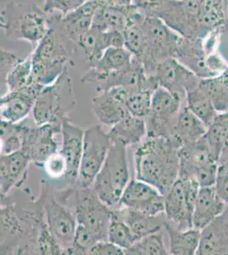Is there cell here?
<instances>
[{
    "label": "cell",
    "mask_w": 228,
    "mask_h": 255,
    "mask_svg": "<svg viewBox=\"0 0 228 255\" xmlns=\"http://www.w3.org/2000/svg\"><path fill=\"white\" fill-rule=\"evenodd\" d=\"M181 146L173 138H146L134 154L136 180L148 183L165 197L179 179Z\"/></svg>",
    "instance_id": "obj_1"
},
{
    "label": "cell",
    "mask_w": 228,
    "mask_h": 255,
    "mask_svg": "<svg viewBox=\"0 0 228 255\" xmlns=\"http://www.w3.org/2000/svg\"><path fill=\"white\" fill-rule=\"evenodd\" d=\"M77 221L76 245L89 250L99 242L107 241L112 209L101 202L92 187L74 189Z\"/></svg>",
    "instance_id": "obj_2"
},
{
    "label": "cell",
    "mask_w": 228,
    "mask_h": 255,
    "mask_svg": "<svg viewBox=\"0 0 228 255\" xmlns=\"http://www.w3.org/2000/svg\"><path fill=\"white\" fill-rule=\"evenodd\" d=\"M111 141L107 158L95 178L92 188L102 203L113 209L119 205L130 180L127 146L119 141Z\"/></svg>",
    "instance_id": "obj_3"
},
{
    "label": "cell",
    "mask_w": 228,
    "mask_h": 255,
    "mask_svg": "<svg viewBox=\"0 0 228 255\" xmlns=\"http://www.w3.org/2000/svg\"><path fill=\"white\" fill-rule=\"evenodd\" d=\"M145 51L141 58L148 76H152L158 64L175 57L182 47L184 38L171 29L158 16H147L142 23Z\"/></svg>",
    "instance_id": "obj_4"
},
{
    "label": "cell",
    "mask_w": 228,
    "mask_h": 255,
    "mask_svg": "<svg viewBox=\"0 0 228 255\" xmlns=\"http://www.w3.org/2000/svg\"><path fill=\"white\" fill-rule=\"evenodd\" d=\"M75 96L68 69L54 84L44 87L35 102V125H62L75 106Z\"/></svg>",
    "instance_id": "obj_5"
},
{
    "label": "cell",
    "mask_w": 228,
    "mask_h": 255,
    "mask_svg": "<svg viewBox=\"0 0 228 255\" xmlns=\"http://www.w3.org/2000/svg\"><path fill=\"white\" fill-rule=\"evenodd\" d=\"M30 55L33 82L44 87L54 84L67 69L69 62L67 49L53 27Z\"/></svg>",
    "instance_id": "obj_6"
},
{
    "label": "cell",
    "mask_w": 228,
    "mask_h": 255,
    "mask_svg": "<svg viewBox=\"0 0 228 255\" xmlns=\"http://www.w3.org/2000/svg\"><path fill=\"white\" fill-rule=\"evenodd\" d=\"M111 143L109 134L100 125H91L84 130V147L76 182L78 188L92 187L106 161Z\"/></svg>",
    "instance_id": "obj_7"
},
{
    "label": "cell",
    "mask_w": 228,
    "mask_h": 255,
    "mask_svg": "<svg viewBox=\"0 0 228 255\" xmlns=\"http://www.w3.org/2000/svg\"><path fill=\"white\" fill-rule=\"evenodd\" d=\"M43 219L50 235L62 249L72 247L75 243L77 221L73 214L55 197L43 189L39 198Z\"/></svg>",
    "instance_id": "obj_8"
},
{
    "label": "cell",
    "mask_w": 228,
    "mask_h": 255,
    "mask_svg": "<svg viewBox=\"0 0 228 255\" xmlns=\"http://www.w3.org/2000/svg\"><path fill=\"white\" fill-rule=\"evenodd\" d=\"M118 206L149 216L165 215V197L159 190L141 180H130Z\"/></svg>",
    "instance_id": "obj_9"
},
{
    "label": "cell",
    "mask_w": 228,
    "mask_h": 255,
    "mask_svg": "<svg viewBox=\"0 0 228 255\" xmlns=\"http://www.w3.org/2000/svg\"><path fill=\"white\" fill-rule=\"evenodd\" d=\"M61 127L62 125H25L22 150L27 152L34 164L43 166L51 155L60 150L55 134L61 133Z\"/></svg>",
    "instance_id": "obj_10"
},
{
    "label": "cell",
    "mask_w": 228,
    "mask_h": 255,
    "mask_svg": "<svg viewBox=\"0 0 228 255\" xmlns=\"http://www.w3.org/2000/svg\"><path fill=\"white\" fill-rule=\"evenodd\" d=\"M152 76L159 86L165 88L182 99L186 98L188 91L200 84L194 73L175 57L158 64Z\"/></svg>",
    "instance_id": "obj_11"
},
{
    "label": "cell",
    "mask_w": 228,
    "mask_h": 255,
    "mask_svg": "<svg viewBox=\"0 0 228 255\" xmlns=\"http://www.w3.org/2000/svg\"><path fill=\"white\" fill-rule=\"evenodd\" d=\"M43 89L44 86L35 84L26 91L7 92L0 101L1 121L11 124L22 122L33 110L36 100Z\"/></svg>",
    "instance_id": "obj_12"
},
{
    "label": "cell",
    "mask_w": 228,
    "mask_h": 255,
    "mask_svg": "<svg viewBox=\"0 0 228 255\" xmlns=\"http://www.w3.org/2000/svg\"><path fill=\"white\" fill-rule=\"evenodd\" d=\"M132 1H100L93 19L92 28L101 32H124L130 22Z\"/></svg>",
    "instance_id": "obj_13"
},
{
    "label": "cell",
    "mask_w": 228,
    "mask_h": 255,
    "mask_svg": "<svg viewBox=\"0 0 228 255\" xmlns=\"http://www.w3.org/2000/svg\"><path fill=\"white\" fill-rule=\"evenodd\" d=\"M132 59V55L124 48H109L98 61L91 65L81 78V82L103 84L111 74L130 66Z\"/></svg>",
    "instance_id": "obj_14"
},
{
    "label": "cell",
    "mask_w": 228,
    "mask_h": 255,
    "mask_svg": "<svg viewBox=\"0 0 228 255\" xmlns=\"http://www.w3.org/2000/svg\"><path fill=\"white\" fill-rule=\"evenodd\" d=\"M193 214L194 210L189 206L186 196L184 183L179 178L165 195L166 221L177 229L185 231L194 228Z\"/></svg>",
    "instance_id": "obj_15"
},
{
    "label": "cell",
    "mask_w": 228,
    "mask_h": 255,
    "mask_svg": "<svg viewBox=\"0 0 228 255\" xmlns=\"http://www.w3.org/2000/svg\"><path fill=\"white\" fill-rule=\"evenodd\" d=\"M61 133L62 142L60 151L63 154L68 165L67 179L71 184L75 185L84 147V130L68 119L62 124Z\"/></svg>",
    "instance_id": "obj_16"
},
{
    "label": "cell",
    "mask_w": 228,
    "mask_h": 255,
    "mask_svg": "<svg viewBox=\"0 0 228 255\" xmlns=\"http://www.w3.org/2000/svg\"><path fill=\"white\" fill-rule=\"evenodd\" d=\"M32 160L24 150L1 155L0 157V193L4 197L15 186H20L26 177Z\"/></svg>",
    "instance_id": "obj_17"
},
{
    "label": "cell",
    "mask_w": 228,
    "mask_h": 255,
    "mask_svg": "<svg viewBox=\"0 0 228 255\" xmlns=\"http://www.w3.org/2000/svg\"><path fill=\"white\" fill-rule=\"evenodd\" d=\"M196 255H228V205L222 215L201 231Z\"/></svg>",
    "instance_id": "obj_18"
},
{
    "label": "cell",
    "mask_w": 228,
    "mask_h": 255,
    "mask_svg": "<svg viewBox=\"0 0 228 255\" xmlns=\"http://www.w3.org/2000/svg\"><path fill=\"white\" fill-rule=\"evenodd\" d=\"M77 44L84 50L87 61L92 65L101 58L107 49L124 48V32H101L91 27L79 38Z\"/></svg>",
    "instance_id": "obj_19"
},
{
    "label": "cell",
    "mask_w": 228,
    "mask_h": 255,
    "mask_svg": "<svg viewBox=\"0 0 228 255\" xmlns=\"http://www.w3.org/2000/svg\"><path fill=\"white\" fill-rule=\"evenodd\" d=\"M227 205L217 195L215 186L201 187L193 214V227L202 231L222 215Z\"/></svg>",
    "instance_id": "obj_20"
},
{
    "label": "cell",
    "mask_w": 228,
    "mask_h": 255,
    "mask_svg": "<svg viewBox=\"0 0 228 255\" xmlns=\"http://www.w3.org/2000/svg\"><path fill=\"white\" fill-rule=\"evenodd\" d=\"M111 209L113 214L120 218L130 227L137 243L148 236L165 230L166 219L164 221L160 220L165 215L149 216L121 206Z\"/></svg>",
    "instance_id": "obj_21"
},
{
    "label": "cell",
    "mask_w": 228,
    "mask_h": 255,
    "mask_svg": "<svg viewBox=\"0 0 228 255\" xmlns=\"http://www.w3.org/2000/svg\"><path fill=\"white\" fill-rule=\"evenodd\" d=\"M100 1L96 0L85 1L78 9L60 18L61 29L67 38L78 43L79 38L90 31Z\"/></svg>",
    "instance_id": "obj_22"
},
{
    "label": "cell",
    "mask_w": 228,
    "mask_h": 255,
    "mask_svg": "<svg viewBox=\"0 0 228 255\" xmlns=\"http://www.w3.org/2000/svg\"><path fill=\"white\" fill-rule=\"evenodd\" d=\"M92 109L99 122L112 128L130 115L125 104L108 90L101 92L92 99Z\"/></svg>",
    "instance_id": "obj_23"
},
{
    "label": "cell",
    "mask_w": 228,
    "mask_h": 255,
    "mask_svg": "<svg viewBox=\"0 0 228 255\" xmlns=\"http://www.w3.org/2000/svg\"><path fill=\"white\" fill-rule=\"evenodd\" d=\"M44 14L43 10L35 6L24 12L18 19L19 38L37 45L51 28V24Z\"/></svg>",
    "instance_id": "obj_24"
},
{
    "label": "cell",
    "mask_w": 228,
    "mask_h": 255,
    "mask_svg": "<svg viewBox=\"0 0 228 255\" xmlns=\"http://www.w3.org/2000/svg\"><path fill=\"white\" fill-rule=\"evenodd\" d=\"M207 130L208 127L185 106L182 108L176 119L172 138L180 145H185L202 139Z\"/></svg>",
    "instance_id": "obj_25"
},
{
    "label": "cell",
    "mask_w": 228,
    "mask_h": 255,
    "mask_svg": "<svg viewBox=\"0 0 228 255\" xmlns=\"http://www.w3.org/2000/svg\"><path fill=\"white\" fill-rule=\"evenodd\" d=\"M165 230L170 239V253L171 255H196L200 246L201 231L191 229H177L166 221Z\"/></svg>",
    "instance_id": "obj_26"
},
{
    "label": "cell",
    "mask_w": 228,
    "mask_h": 255,
    "mask_svg": "<svg viewBox=\"0 0 228 255\" xmlns=\"http://www.w3.org/2000/svg\"><path fill=\"white\" fill-rule=\"evenodd\" d=\"M111 140L122 143L125 146L136 145L147 137V125L145 119L129 116L113 126L109 132Z\"/></svg>",
    "instance_id": "obj_27"
},
{
    "label": "cell",
    "mask_w": 228,
    "mask_h": 255,
    "mask_svg": "<svg viewBox=\"0 0 228 255\" xmlns=\"http://www.w3.org/2000/svg\"><path fill=\"white\" fill-rule=\"evenodd\" d=\"M186 102L188 109L208 128L219 116L211 100L200 90L199 85L187 92Z\"/></svg>",
    "instance_id": "obj_28"
},
{
    "label": "cell",
    "mask_w": 228,
    "mask_h": 255,
    "mask_svg": "<svg viewBox=\"0 0 228 255\" xmlns=\"http://www.w3.org/2000/svg\"><path fill=\"white\" fill-rule=\"evenodd\" d=\"M7 92L26 91L34 84L32 79V64L31 55L20 60L4 78Z\"/></svg>",
    "instance_id": "obj_29"
},
{
    "label": "cell",
    "mask_w": 228,
    "mask_h": 255,
    "mask_svg": "<svg viewBox=\"0 0 228 255\" xmlns=\"http://www.w3.org/2000/svg\"><path fill=\"white\" fill-rule=\"evenodd\" d=\"M199 88L210 98L219 115L228 113V87L219 77L200 79Z\"/></svg>",
    "instance_id": "obj_30"
},
{
    "label": "cell",
    "mask_w": 228,
    "mask_h": 255,
    "mask_svg": "<svg viewBox=\"0 0 228 255\" xmlns=\"http://www.w3.org/2000/svg\"><path fill=\"white\" fill-rule=\"evenodd\" d=\"M25 125L1 121V155L14 153L22 149Z\"/></svg>",
    "instance_id": "obj_31"
},
{
    "label": "cell",
    "mask_w": 228,
    "mask_h": 255,
    "mask_svg": "<svg viewBox=\"0 0 228 255\" xmlns=\"http://www.w3.org/2000/svg\"><path fill=\"white\" fill-rule=\"evenodd\" d=\"M107 241L124 250L137 243L130 227L120 218L113 214V211Z\"/></svg>",
    "instance_id": "obj_32"
},
{
    "label": "cell",
    "mask_w": 228,
    "mask_h": 255,
    "mask_svg": "<svg viewBox=\"0 0 228 255\" xmlns=\"http://www.w3.org/2000/svg\"><path fill=\"white\" fill-rule=\"evenodd\" d=\"M124 49L134 57L141 58L145 51L144 32L142 24H133L124 32Z\"/></svg>",
    "instance_id": "obj_33"
},
{
    "label": "cell",
    "mask_w": 228,
    "mask_h": 255,
    "mask_svg": "<svg viewBox=\"0 0 228 255\" xmlns=\"http://www.w3.org/2000/svg\"><path fill=\"white\" fill-rule=\"evenodd\" d=\"M153 92L150 90H142L128 99L125 106L131 116L145 119L150 114Z\"/></svg>",
    "instance_id": "obj_34"
},
{
    "label": "cell",
    "mask_w": 228,
    "mask_h": 255,
    "mask_svg": "<svg viewBox=\"0 0 228 255\" xmlns=\"http://www.w3.org/2000/svg\"><path fill=\"white\" fill-rule=\"evenodd\" d=\"M222 3L220 1H201L200 26H212L221 22L224 17Z\"/></svg>",
    "instance_id": "obj_35"
},
{
    "label": "cell",
    "mask_w": 228,
    "mask_h": 255,
    "mask_svg": "<svg viewBox=\"0 0 228 255\" xmlns=\"http://www.w3.org/2000/svg\"><path fill=\"white\" fill-rule=\"evenodd\" d=\"M145 255H171L164 241V232H157L138 242Z\"/></svg>",
    "instance_id": "obj_36"
},
{
    "label": "cell",
    "mask_w": 228,
    "mask_h": 255,
    "mask_svg": "<svg viewBox=\"0 0 228 255\" xmlns=\"http://www.w3.org/2000/svg\"><path fill=\"white\" fill-rule=\"evenodd\" d=\"M43 167L47 174L53 179L67 178L68 165L67 160L60 150L51 155L44 162Z\"/></svg>",
    "instance_id": "obj_37"
},
{
    "label": "cell",
    "mask_w": 228,
    "mask_h": 255,
    "mask_svg": "<svg viewBox=\"0 0 228 255\" xmlns=\"http://www.w3.org/2000/svg\"><path fill=\"white\" fill-rule=\"evenodd\" d=\"M84 2V0H47L44 2L42 10L45 14L59 12L62 17L78 9Z\"/></svg>",
    "instance_id": "obj_38"
},
{
    "label": "cell",
    "mask_w": 228,
    "mask_h": 255,
    "mask_svg": "<svg viewBox=\"0 0 228 255\" xmlns=\"http://www.w3.org/2000/svg\"><path fill=\"white\" fill-rule=\"evenodd\" d=\"M214 186L218 197L228 205V161L218 167Z\"/></svg>",
    "instance_id": "obj_39"
},
{
    "label": "cell",
    "mask_w": 228,
    "mask_h": 255,
    "mask_svg": "<svg viewBox=\"0 0 228 255\" xmlns=\"http://www.w3.org/2000/svg\"><path fill=\"white\" fill-rule=\"evenodd\" d=\"M87 255H124V251L108 241H104L94 245L88 250Z\"/></svg>",
    "instance_id": "obj_40"
},
{
    "label": "cell",
    "mask_w": 228,
    "mask_h": 255,
    "mask_svg": "<svg viewBox=\"0 0 228 255\" xmlns=\"http://www.w3.org/2000/svg\"><path fill=\"white\" fill-rule=\"evenodd\" d=\"M21 59L18 58L16 55L8 52L5 50H1V71L4 78L8 75V73L11 71L15 65L20 61Z\"/></svg>",
    "instance_id": "obj_41"
},
{
    "label": "cell",
    "mask_w": 228,
    "mask_h": 255,
    "mask_svg": "<svg viewBox=\"0 0 228 255\" xmlns=\"http://www.w3.org/2000/svg\"><path fill=\"white\" fill-rule=\"evenodd\" d=\"M124 255H145L138 243L134 244L133 246L124 250Z\"/></svg>",
    "instance_id": "obj_42"
},
{
    "label": "cell",
    "mask_w": 228,
    "mask_h": 255,
    "mask_svg": "<svg viewBox=\"0 0 228 255\" xmlns=\"http://www.w3.org/2000/svg\"><path fill=\"white\" fill-rule=\"evenodd\" d=\"M219 116L221 117V119H223L224 125H225V142H224L223 153L226 150L228 151V119H226L225 117H223V115H219Z\"/></svg>",
    "instance_id": "obj_43"
},
{
    "label": "cell",
    "mask_w": 228,
    "mask_h": 255,
    "mask_svg": "<svg viewBox=\"0 0 228 255\" xmlns=\"http://www.w3.org/2000/svg\"><path fill=\"white\" fill-rule=\"evenodd\" d=\"M218 77L222 83L228 87V67H226V69Z\"/></svg>",
    "instance_id": "obj_44"
},
{
    "label": "cell",
    "mask_w": 228,
    "mask_h": 255,
    "mask_svg": "<svg viewBox=\"0 0 228 255\" xmlns=\"http://www.w3.org/2000/svg\"><path fill=\"white\" fill-rule=\"evenodd\" d=\"M221 115H223V117H225L226 119H228V113H225V114H221Z\"/></svg>",
    "instance_id": "obj_45"
},
{
    "label": "cell",
    "mask_w": 228,
    "mask_h": 255,
    "mask_svg": "<svg viewBox=\"0 0 228 255\" xmlns=\"http://www.w3.org/2000/svg\"></svg>",
    "instance_id": "obj_46"
}]
</instances>
